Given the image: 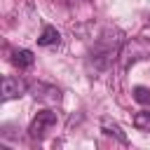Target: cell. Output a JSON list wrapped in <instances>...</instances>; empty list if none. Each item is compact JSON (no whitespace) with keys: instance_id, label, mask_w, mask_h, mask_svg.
Segmentation results:
<instances>
[{"instance_id":"10","label":"cell","mask_w":150,"mask_h":150,"mask_svg":"<svg viewBox=\"0 0 150 150\" xmlns=\"http://www.w3.org/2000/svg\"><path fill=\"white\" fill-rule=\"evenodd\" d=\"M134 101H138V103H150V89H148V87H134Z\"/></svg>"},{"instance_id":"3","label":"cell","mask_w":150,"mask_h":150,"mask_svg":"<svg viewBox=\"0 0 150 150\" xmlns=\"http://www.w3.org/2000/svg\"><path fill=\"white\" fill-rule=\"evenodd\" d=\"M120 56H122V61H124V68H129L131 63H136V61L150 56V42L143 40V38H134L131 42H124Z\"/></svg>"},{"instance_id":"8","label":"cell","mask_w":150,"mask_h":150,"mask_svg":"<svg viewBox=\"0 0 150 150\" xmlns=\"http://www.w3.org/2000/svg\"><path fill=\"white\" fill-rule=\"evenodd\" d=\"M134 127L143 134H150V112L148 110H141L134 115Z\"/></svg>"},{"instance_id":"6","label":"cell","mask_w":150,"mask_h":150,"mask_svg":"<svg viewBox=\"0 0 150 150\" xmlns=\"http://www.w3.org/2000/svg\"><path fill=\"white\" fill-rule=\"evenodd\" d=\"M9 61L19 68V70H26V68H30L33 63H35V56H33V52L30 49H14L12 52V56H9Z\"/></svg>"},{"instance_id":"2","label":"cell","mask_w":150,"mask_h":150,"mask_svg":"<svg viewBox=\"0 0 150 150\" xmlns=\"http://www.w3.org/2000/svg\"><path fill=\"white\" fill-rule=\"evenodd\" d=\"M56 122H59V117H56L54 110H40V112L33 117L30 127H28V136H30L33 141H42L45 134H47L52 127H56Z\"/></svg>"},{"instance_id":"4","label":"cell","mask_w":150,"mask_h":150,"mask_svg":"<svg viewBox=\"0 0 150 150\" xmlns=\"http://www.w3.org/2000/svg\"><path fill=\"white\" fill-rule=\"evenodd\" d=\"M28 91V82L19 75H5L2 77V101H12L19 98Z\"/></svg>"},{"instance_id":"7","label":"cell","mask_w":150,"mask_h":150,"mask_svg":"<svg viewBox=\"0 0 150 150\" xmlns=\"http://www.w3.org/2000/svg\"><path fill=\"white\" fill-rule=\"evenodd\" d=\"M59 42H61V33L54 26H45L42 33H40V38H38V45L40 47H56Z\"/></svg>"},{"instance_id":"5","label":"cell","mask_w":150,"mask_h":150,"mask_svg":"<svg viewBox=\"0 0 150 150\" xmlns=\"http://www.w3.org/2000/svg\"><path fill=\"white\" fill-rule=\"evenodd\" d=\"M33 96L42 103H59L61 101V91L52 84H45V82H38L33 84Z\"/></svg>"},{"instance_id":"9","label":"cell","mask_w":150,"mask_h":150,"mask_svg":"<svg viewBox=\"0 0 150 150\" xmlns=\"http://www.w3.org/2000/svg\"><path fill=\"white\" fill-rule=\"evenodd\" d=\"M101 129H103V131H105L108 136H115V138H120L122 143H127V136L122 134V129H120V127H117L115 122H108V120H105V122L101 124Z\"/></svg>"},{"instance_id":"1","label":"cell","mask_w":150,"mask_h":150,"mask_svg":"<svg viewBox=\"0 0 150 150\" xmlns=\"http://www.w3.org/2000/svg\"><path fill=\"white\" fill-rule=\"evenodd\" d=\"M124 47V33L120 28H105L91 45L89 56H87V66L94 73H103L108 70L122 54Z\"/></svg>"}]
</instances>
